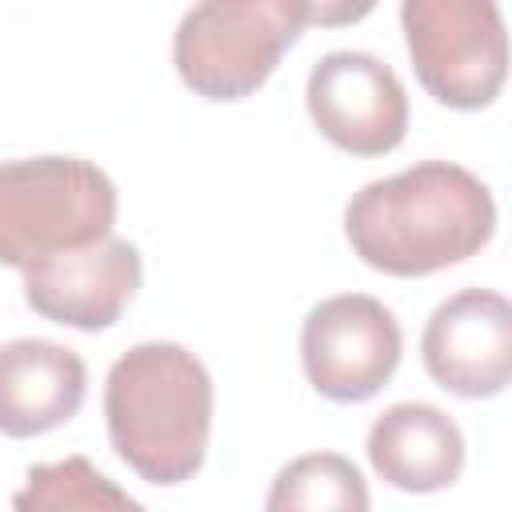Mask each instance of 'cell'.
<instances>
[{"label": "cell", "instance_id": "1", "mask_svg": "<svg viewBox=\"0 0 512 512\" xmlns=\"http://www.w3.org/2000/svg\"><path fill=\"white\" fill-rule=\"evenodd\" d=\"M496 232L488 184L452 164L420 160L396 176L352 192L344 236L352 252L384 276H432L476 256Z\"/></svg>", "mask_w": 512, "mask_h": 512}, {"label": "cell", "instance_id": "2", "mask_svg": "<svg viewBox=\"0 0 512 512\" xmlns=\"http://www.w3.org/2000/svg\"><path fill=\"white\" fill-rule=\"evenodd\" d=\"M212 376L172 340L128 348L104 380V424L116 456L148 484L172 488L200 472L212 432Z\"/></svg>", "mask_w": 512, "mask_h": 512}, {"label": "cell", "instance_id": "3", "mask_svg": "<svg viewBox=\"0 0 512 512\" xmlns=\"http://www.w3.org/2000/svg\"><path fill=\"white\" fill-rule=\"evenodd\" d=\"M372 4L312 0H204L188 8L172 32V64L204 100H244L280 64L308 24H340L368 16Z\"/></svg>", "mask_w": 512, "mask_h": 512}, {"label": "cell", "instance_id": "4", "mask_svg": "<svg viewBox=\"0 0 512 512\" xmlns=\"http://www.w3.org/2000/svg\"><path fill=\"white\" fill-rule=\"evenodd\" d=\"M116 184L80 156L0 160V264L24 272L112 236Z\"/></svg>", "mask_w": 512, "mask_h": 512}, {"label": "cell", "instance_id": "5", "mask_svg": "<svg viewBox=\"0 0 512 512\" xmlns=\"http://www.w3.org/2000/svg\"><path fill=\"white\" fill-rule=\"evenodd\" d=\"M404 44L424 92L456 112L488 108L508 76L504 12L492 0H404Z\"/></svg>", "mask_w": 512, "mask_h": 512}, {"label": "cell", "instance_id": "6", "mask_svg": "<svg viewBox=\"0 0 512 512\" xmlns=\"http://www.w3.org/2000/svg\"><path fill=\"white\" fill-rule=\"evenodd\" d=\"M404 336L396 316L368 292L320 300L300 328V364L308 384L336 404L372 400L396 372Z\"/></svg>", "mask_w": 512, "mask_h": 512}, {"label": "cell", "instance_id": "7", "mask_svg": "<svg viewBox=\"0 0 512 512\" xmlns=\"http://www.w3.org/2000/svg\"><path fill=\"white\" fill-rule=\"evenodd\" d=\"M304 104L320 136L352 156H384L408 136V92L372 52H324L308 68Z\"/></svg>", "mask_w": 512, "mask_h": 512}, {"label": "cell", "instance_id": "8", "mask_svg": "<svg viewBox=\"0 0 512 512\" xmlns=\"http://www.w3.org/2000/svg\"><path fill=\"white\" fill-rule=\"evenodd\" d=\"M428 376L464 400H488L512 376V308L500 292L464 288L432 308L420 332Z\"/></svg>", "mask_w": 512, "mask_h": 512}, {"label": "cell", "instance_id": "9", "mask_svg": "<svg viewBox=\"0 0 512 512\" xmlns=\"http://www.w3.org/2000/svg\"><path fill=\"white\" fill-rule=\"evenodd\" d=\"M140 248L108 236L92 248L48 256L24 268V300L52 324L100 332L112 328L140 288Z\"/></svg>", "mask_w": 512, "mask_h": 512}, {"label": "cell", "instance_id": "10", "mask_svg": "<svg viewBox=\"0 0 512 512\" xmlns=\"http://www.w3.org/2000/svg\"><path fill=\"white\" fill-rule=\"evenodd\" d=\"M88 392L84 360L40 336L0 344V432L12 440L44 436L68 424Z\"/></svg>", "mask_w": 512, "mask_h": 512}, {"label": "cell", "instance_id": "11", "mask_svg": "<svg viewBox=\"0 0 512 512\" xmlns=\"http://www.w3.org/2000/svg\"><path fill=\"white\" fill-rule=\"evenodd\" d=\"M372 472L400 492H444L464 472V432L456 420L424 400H400L384 408L368 428Z\"/></svg>", "mask_w": 512, "mask_h": 512}, {"label": "cell", "instance_id": "12", "mask_svg": "<svg viewBox=\"0 0 512 512\" xmlns=\"http://www.w3.org/2000/svg\"><path fill=\"white\" fill-rule=\"evenodd\" d=\"M12 512H148L88 456L32 464L12 496Z\"/></svg>", "mask_w": 512, "mask_h": 512}, {"label": "cell", "instance_id": "13", "mask_svg": "<svg viewBox=\"0 0 512 512\" xmlns=\"http://www.w3.org/2000/svg\"><path fill=\"white\" fill-rule=\"evenodd\" d=\"M368 484L340 452H304L288 460L268 488L264 512H368Z\"/></svg>", "mask_w": 512, "mask_h": 512}]
</instances>
